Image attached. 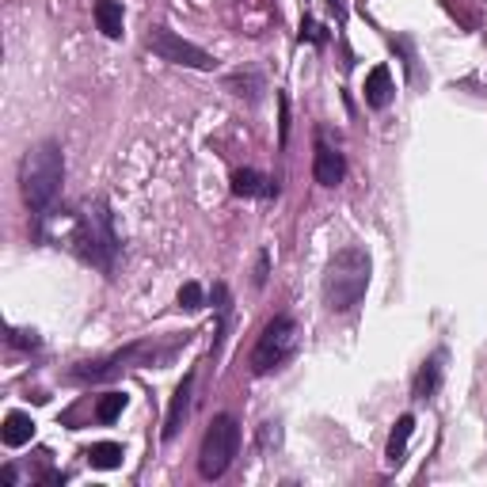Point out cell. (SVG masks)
I'll return each mask as SVG.
<instances>
[{"label":"cell","instance_id":"obj_1","mask_svg":"<svg viewBox=\"0 0 487 487\" xmlns=\"http://www.w3.org/2000/svg\"><path fill=\"white\" fill-rule=\"evenodd\" d=\"M65 183V153L57 141H38L20 161V194L35 218H46Z\"/></svg>","mask_w":487,"mask_h":487},{"label":"cell","instance_id":"obj_2","mask_svg":"<svg viewBox=\"0 0 487 487\" xmlns=\"http://www.w3.org/2000/svg\"><path fill=\"white\" fill-rule=\"evenodd\" d=\"M69 248H73L84 263L99 270H111L119 260V236H114L111 213L103 202H84L80 210L69 213Z\"/></svg>","mask_w":487,"mask_h":487},{"label":"cell","instance_id":"obj_3","mask_svg":"<svg viewBox=\"0 0 487 487\" xmlns=\"http://www.w3.org/2000/svg\"><path fill=\"white\" fill-rule=\"evenodd\" d=\"M369 252L366 248H343L327 260L324 270V305L332 312H351L369 290Z\"/></svg>","mask_w":487,"mask_h":487},{"label":"cell","instance_id":"obj_4","mask_svg":"<svg viewBox=\"0 0 487 487\" xmlns=\"http://www.w3.org/2000/svg\"><path fill=\"white\" fill-rule=\"evenodd\" d=\"M179 343H187V335H183V339H171V343H161V339L130 343V347H122V351H114V354H107V358H99V362H80L73 374H69V381L92 384V381L119 377L122 369H145V366H156V362H168V358L179 351Z\"/></svg>","mask_w":487,"mask_h":487},{"label":"cell","instance_id":"obj_5","mask_svg":"<svg viewBox=\"0 0 487 487\" xmlns=\"http://www.w3.org/2000/svg\"><path fill=\"white\" fill-rule=\"evenodd\" d=\"M297 343H301V327L293 317L267 320L260 339H255V347H252V374L263 377L270 369H282L297 354Z\"/></svg>","mask_w":487,"mask_h":487},{"label":"cell","instance_id":"obj_6","mask_svg":"<svg viewBox=\"0 0 487 487\" xmlns=\"http://www.w3.org/2000/svg\"><path fill=\"white\" fill-rule=\"evenodd\" d=\"M236 453H240V426L233 415H218L210 423V431L202 434V446H198V476L221 480L228 465L236 461Z\"/></svg>","mask_w":487,"mask_h":487},{"label":"cell","instance_id":"obj_7","mask_svg":"<svg viewBox=\"0 0 487 487\" xmlns=\"http://www.w3.org/2000/svg\"><path fill=\"white\" fill-rule=\"evenodd\" d=\"M145 46L149 54H156L161 62L168 65H183V69H198V73H210L213 65V54H206L202 46H194V42L179 38L176 31H168V27H153V31L145 35Z\"/></svg>","mask_w":487,"mask_h":487},{"label":"cell","instance_id":"obj_8","mask_svg":"<svg viewBox=\"0 0 487 487\" xmlns=\"http://www.w3.org/2000/svg\"><path fill=\"white\" fill-rule=\"evenodd\" d=\"M191 400H194V374L183 377L179 389H176V396H171L168 419H164V442H176V438H179L183 423H187V415H191Z\"/></svg>","mask_w":487,"mask_h":487},{"label":"cell","instance_id":"obj_9","mask_svg":"<svg viewBox=\"0 0 487 487\" xmlns=\"http://www.w3.org/2000/svg\"><path fill=\"white\" fill-rule=\"evenodd\" d=\"M312 179L320 187H339L347 179V156L332 145H317V156H312Z\"/></svg>","mask_w":487,"mask_h":487},{"label":"cell","instance_id":"obj_10","mask_svg":"<svg viewBox=\"0 0 487 487\" xmlns=\"http://www.w3.org/2000/svg\"><path fill=\"white\" fill-rule=\"evenodd\" d=\"M366 107H374V111H384L396 99V84H392V73H389V65H374L366 73Z\"/></svg>","mask_w":487,"mask_h":487},{"label":"cell","instance_id":"obj_11","mask_svg":"<svg viewBox=\"0 0 487 487\" xmlns=\"http://www.w3.org/2000/svg\"><path fill=\"white\" fill-rule=\"evenodd\" d=\"M442 377H446V354H431L426 362L419 366V374H415V384H411V396L415 400H431L438 389H442Z\"/></svg>","mask_w":487,"mask_h":487},{"label":"cell","instance_id":"obj_12","mask_svg":"<svg viewBox=\"0 0 487 487\" xmlns=\"http://www.w3.org/2000/svg\"><path fill=\"white\" fill-rule=\"evenodd\" d=\"M233 194L236 198H275L278 183L267 179L263 171H255V168H240V171H233Z\"/></svg>","mask_w":487,"mask_h":487},{"label":"cell","instance_id":"obj_13","mask_svg":"<svg viewBox=\"0 0 487 487\" xmlns=\"http://www.w3.org/2000/svg\"><path fill=\"white\" fill-rule=\"evenodd\" d=\"M35 438V419L27 411H8L4 415V426H0V442L8 450H23L27 442Z\"/></svg>","mask_w":487,"mask_h":487},{"label":"cell","instance_id":"obj_14","mask_svg":"<svg viewBox=\"0 0 487 487\" xmlns=\"http://www.w3.org/2000/svg\"><path fill=\"white\" fill-rule=\"evenodd\" d=\"M411 434H415V415H400L396 426H392V434H389V450H384V457H389V465H404Z\"/></svg>","mask_w":487,"mask_h":487},{"label":"cell","instance_id":"obj_15","mask_svg":"<svg viewBox=\"0 0 487 487\" xmlns=\"http://www.w3.org/2000/svg\"><path fill=\"white\" fill-rule=\"evenodd\" d=\"M95 23L107 38H122V23H126V12L119 0H95Z\"/></svg>","mask_w":487,"mask_h":487},{"label":"cell","instance_id":"obj_16","mask_svg":"<svg viewBox=\"0 0 487 487\" xmlns=\"http://www.w3.org/2000/svg\"><path fill=\"white\" fill-rule=\"evenodd\" d=\"M225 84H228V88H233L240 99H248V103H260L263 92H267V80L255 73V69H248V73H233Z\"/></svg>","mask_w":487,"mask_h":487},{"label":"cell","instance_id":"obj_17","mask_svg":"<svg viewBox=\"0 0 487 487\" xmlns=\"http://www.w3.org/2000/svg\"><path fill=\"white\" fill-rule=\"evenodd\" d=\"M88 457V465L92 468H103V472H111V468H119L122 465V457H126V450L119 446V442H95V446L84 453Z\"/></svg>","mask_w":487,"mask_h":487},{"label":"cell","instance_id":"obj_18","mask_svg":"<svg viewBox=\"0 0 487 487\" xmlns=\"http://www.w3.org/2000/svg\"><path fill=\"white\" fill-rule=\"evenodd\" d=\"M126 404H130V396H126V392H107V396H99L95 419H99V423H114V419H119V415L126 411Z\"/></svg>","mask_w":487,"mask_h":487},{"label":"cell","instance_id":"obj_19","mask_svg":"<svg viewBox=\"0 0 487 487\" xmlns=\"http://www.w3.org/2000/svg\"><path fill=\"white\" fill-rule=\"evenodd\" d=\"M202 305H206V293H202V285H198V282H187V285H183V290H179V309L198 312Z\"/></svg>","mask_w":487,"mask_h":487},{"label":"cell","instance_id":"obj_20","mask_svg":"<svg viewBox=\"0 0 487 487\" xmlns=\"http://www.w3.org/2000/svg\"><path fill=\"white\" fill-rule=\"evenodd\" d=\"M301 42H312V46H324L327 35H324V27L317 20H305L301 23Z\"/></svg>","mask_w":487,"mask_h":487},{"label":"cell","instance_id":"obj_21","mask_svg":"<svg viewBox=\"0 0 487 487\" xmlns=\"http://www.w3.org/2000/svg\"><path fill=\"white\" fill-rule=\"evenodd\" d=\"M8 343H12V347H23V351H38V335L35 332H20V327H12V332H8Z\"/></svg>","mask_w":487,"mask_h":487},{"label":"cell","instance_id":"obj_22","mask_svg":"<svg viewBox=\"0 0 487 487\" xmlns=\"http://www.w3.org/2000/svg\"><path fill=\"white\" fill-rule=\"evenodd\" d=\"M278 141H290V99L278 95Z\"/></svg>","mask_w":487,"mask_h":487},{"label":"cell","instance_id":"obj_23","mask_svg":"<svg viewBox=\"0 0 487 487\" xmlns=\"http://www.w3.org/2000/svg\"><path fill=\"white\" fill-rule=\"evenodd\" d=\"M267 282V255H260V267H255V285Z\"/></svg>","mask_w":487,"mask_h":487},{"label":"cell","instance_id":"obj_24","mask_svg":"<svg viewBox=\"0 0 487 487\" xmlns=\"http://www.w3.org/2000/svg\"><path fill=\"white\" fill-rule=\"evenodd\" d=\"M327 8H332L339 20H347V4H343V0H327Z\"/></svg>","mask_w":487,"mask_h":487},{"label":"cell","instance_id":"obj_25","mask_svg":"<svg viewBox=\"0 0 487 487\" xmlns=\"http://www.w3.org/2000/svg\"><path fill=\"white\" fill-rule=\"evenodd\" d=\"M0 480H4V483L12 487V483H16V468H12V465H4V468H0Z\"/></svg>","mask_w":487,"mask_h":487}]
</instances>
